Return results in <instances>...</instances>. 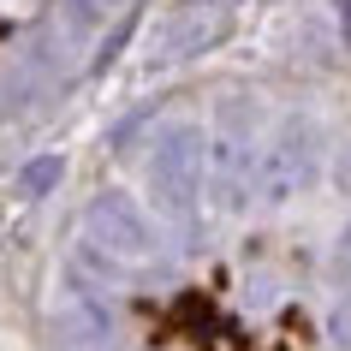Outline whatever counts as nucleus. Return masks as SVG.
<instances>
[{"instance_id":"nucleus-1","label":"nucleus","mask_w":351,"mask_h":351,"mask_svg":"<svg viewBox=\"0 0 351 351\" xmlns=\"http://www.w3.org/2000/svg\"><path fill=\"white\" fill-rule=\"evenodd\" d=\"M149 185H155V203L167 215H191L197 208V191H203V137L191 125H173L149 155Z\"/></svg>"},{"instance_id":"nucleus-2","label":"nucleus","mask_w":351,"mask_h":351,"mask_svg":"<svg viewBox=\"0 0 351 351\" xmlns=\"http://www.w3.org/2000/svg\"><path fill=\"white\" fill-rule=\"evenodd\" d=\"M84 232H90V244H101L108 256H125V262H149L155 256V226H149L143 215H137V203L119 197V191H108V197L90 203Z\"/></svg>"},{"instance_id":"nucleus-3","label":"nucleus","mask_w":351,"mask_h":351,"mask_svg":"<svg viewBox=\"0 0 351 351\" xmlns=\"http://www.w3.org/2000/svg\"><path fill=\"white\" fill-rule=\"evenodd\" d=\"M232 30L221 0H185V6H173L161 24V54L167 60H191V54H208L215 42Z\"/></svg>"},{"instance_id":"nucleus-4","label":"nucleus","mask_w":351,"mask_h":351,"mask_svg":"<svg viewBox=\"0 0 351 351\" xmlns=\"http://www.w3.org/2000/svg\"><path fill=\"white\" fill-rule=\"evenodd\" d=\"M310 167H315V155H310V125L292 119V125H286V143H280V155H274V191H292Z\"/></svg>"},{"instance_id":"nucleus-5","label":"nucleus","mask_w":351,"mask_h":351,"mask_svg":"<svg viewBox=\"0 0 351 351\" xmlns=\"http://www.w3.org/2000/svg\"><path fill=\"white\" fill-rule=\"evenodd\" d=\"M54 185H60V155H42V161H30V167H24V179H19L24 197H48Z\"/></svg>"},{"instance_id":"nucleus-6","label":"nucleus","mask_w":351,"mask_h":351,"mask_svg":"<svg viewBox=\"0 0 351 351\" xmlns=\"http://www.w3.org/2000/svg\"><path fill=\"white\" fill-rule=\"evenodd\" d=\"M113 6H119V0H66V19H72V30H95Z\"/></svg>"},{"instance_id":"nucleus-7","label":"nucleus","mask_w":351,"mask_h":351,"mask_svg":"<svg viewBox=\"0 0 351 351\" xmlns=\"http://www.w3.org/2000/svg\"><path fill=\"white\" fill-rule=\"evenodd\" d=\"M333 333H339V339H346V346H351V304H346V310H339V315H333Z\"/></svg>"}]
</instances>
